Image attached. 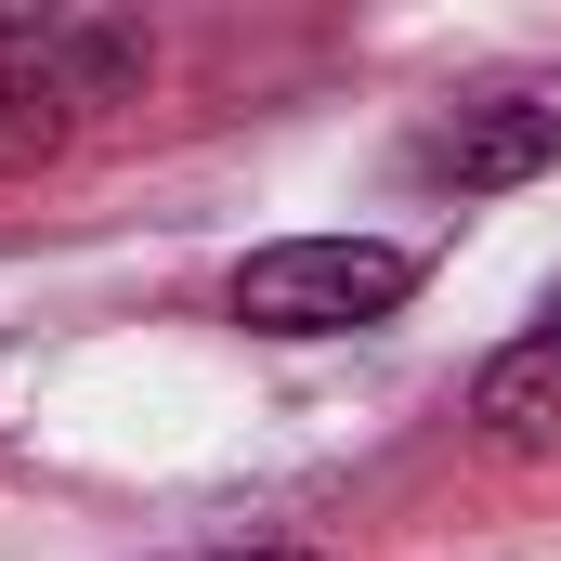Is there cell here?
Instances as JSON below:
<instances>
[{"label":"cell","mask_w":561,"mask_h":561,"mask_svg":"<svg viewBox=\"0 0 561 561\" xmlns=\"http://www.w3.org/2000/svg\"><path fill=\"white\" fill-rule=\"evenodd\" d=\"M405 300H419V249H392V236H287V249H249L222 287V313L262 340H353Z\"/></svg>","instance_id":"1"},{"label":"cell","mask_w":561,"mask_h":561,"mask_svg":"<svg viewBox=\"0 0 561 561\" xmlns=\"http://www.w3.org/2000/svg\"><path fill=\"white\" fill-rule=\"evenodd\" d=\"M536 170H561V105H523V92L457 105V118L419 131V183H444V196H510Z\"/></svg>","instance_id":"2"},{"label":"cell","mask_w":561,"mask_h":561,"mask_svg":"<svg viewBox=\"0 0 561 561\" xmlns=\"http://www.w3.org/2000/svg\"><path fill=\"white\" fill-rule=\"evenodd\" d=\"M470 419L496 431V444H561V340H510L483 379H470Z\"/></svg>","instance_id":"3"},{"label":"cell","mask_w":561,"mask_h":561,"mask_svg":"<svg viewBox=\"0 0 561 561\" xmlns=\"http://www.w3.org/2000/svg\"><path fill=\"white\" fill-rule=\"evenodd\" d=\"M66 131H79V105H53L39 79H13V66H0V170H39V157H66Z\"/></svg>","instance_id":"4"},{"label":"cell","mask_w":561,"mask_h":561,"mask_svg":"<svg viewBox=\"0 0 561 561\" xmlns=\"http://www.w3.org/2000/svg\"><path fill=\"white\" fill-rule=\"evenodd\" d=\"M222 561H313V549H222Z\"/></svg>","instance_id":"5"},{"label":"cell","mask_w":561,"mask_h":561,"mask_svg":"<svg viewBox=\"0 0 561 561\" xmlns=\"http://www.w3.org/2000/svg\"><path fill=\"white\" fill-rule=\"evenodd\" d=\"M549 340H561V300H549Z\"/></svg>","instance_id":"6"}]
</instances>
